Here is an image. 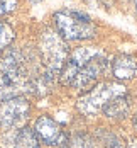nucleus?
<instances>
[{
  "label": "nucleus",
  "instance_id": "10",
  "mask_svg": "<svg viewBox=\"0 0 137 148\" xmlns=\"http://www.w3.org/2000/svg\"><path fill=\"white\" fill-rule=\"evenodd\" d=\"M14 148H41L39 138L34 130L22 128L14 134Z\"/></svg>",
  "mask_w": 137,
  "mask_h": 148
},
{
  "label": "nucleus",
  "instance_id": "4",
  "mask_svg": "<svg viewBox=\"0 0 137 148\" xmlns=\"http://www.w3.org/2000/svg\"><path fill=\"white\" fill-rule=\"evenodd\" d=\"M41 51L49 77L58 75L68 60V46L59 34L46 31L41 38Z\"/></svg>",
  "mask_w": 137,
  "mask_h": 148
},
{
  "label": "nucleus",
  "instance_id": "17",
  "mask_svg": "<svg viewBox=\"0 0 137 148\" xmlns=\"http://www.w3.org/2000/svg\"><path fill=\"white\" fill-rule=\"evenodd\" d=\"M134 148H137V145H136V147H134Z\"/></svg>",
  "mask_w": 137,
  "mask_h": 148
},
{
  "label": "nucleus",
  "instance_id": "5",
  "mask_svg": "<svg viewBox=\"0 0 137 148\" xmlns=\"http://www.w3.org/2000/svg\"><path fill=\"white\" fill-rule=\"evenodd\" d=\"M108 61H107L105 53H98L97 56H93L91 60H88L83 66L78 68V72L73 77V82L70 87L78 90H88L93 89V85L97 84V80L100 78V75L105 73Z\"/></svg>",
  "mask_w": 137,
  "mask_h": 148
},
{
  "label": "nucleus",
  "instance_id": "14",
  "mask_svg": "<svg viewBox=\"0 0 137 148\" xmlns=\"http://www.w3.org/2000/svg\"><path fill=\"white\" fill-rule=\"evenodd\" d=\"M105 143H107V147L108 148H124L122 147V143H120V140H119L115 134H110V140H107Z\"/></svg>",
  "mask_w": 137,
  "mask_h": 148
},
{
  "label": "nucleus",
  "instance_id": "8",
  "mask_svg": "<svg viewBox=\"0 0 137 148\" xmlns=\"http://www.w3.org/2000/svg\"><path fill=\"white\" fill-rule=\"evenodd\" d=\"M112 73L117 80H130L137 75V58L132 55H117L112 60Z\"/></svg>",
  "mask_w": 137,
  "mask_h": 148
},
{
  "label": "nucleus",
  "instance_id": "2",
  "mask_svg": "<svg viewBox=\"0 0 137 148\" xmlns=\"http://www.w3.org/2000/svg\"><path fill=\"white\" fill-rule=\"evenodd\" d=\"M54 24L63 39L66 41H85L91 39L97 32L95 24L88 15L76 10H59L54 14Z\"/></svg>",
  "mask_w": 137,
  "mask_h": 148
},
{
  "label": "nucleus",
  "instance_id": "3",
  "mask_svg": "<svg viewBox=\"0 0 137 148\" xmlns=\"http://www.w3.org/2000/svg\"><path fill=\"white\" fill-rule=\"evenodd\" d=\"M127 90L122 84H113V82H103L95 85L93 90H90L86 95H83L78 101V111L86 114V116H93L98 112H103L108 102L113 101L115 97L125 95Z\"/></svg>",
  "mask_w": 137,
  "mask_h": 148
},
{
  "label": "nucleus",
  "instance_id": "1",
  "mask_svg": "<svg viewBox=\"0 0 137 148\" xmlns=\"http://www.w3.org/2000/svg\"><path fill=\"white\" fill-rule=\"evenodd\" d=\"M24 70V60L17 49L7 51L0 58V101L19 97L24 90H30Z\"/></svg>",
  "mask_w": 137,
  "mask_h": 148
},
{
  "label": "nucleus",
  "instance_id": "13",
  "mask_svg": "<svg viewBox=\"0 0 137 148\" xmlns=\"http://www.w3.org/2000/svg\"><path fill=\"white\" fill-rule=\"evenodd\" d=\"M17 9V0H0V15L10 14Z\"/></svg>",
  "mask_w": 137,
  "mask_h": 148
},
{
  "label": "nucleus",
  "instance_id": "11",
  "mask_svg": "<svg viewBox=\"0 0 137 148\" xmlns=\"http://www.w3.org/2000/svg\"><path fill=\"white\" fill-rule=\"evenodd\" d=\"M70 148H95V143L88 134L85 133H78L73 136L71 143H70Z\"/></svg>",
  "mask_w": 137,
  "mask_h": 148
},
{
  "label": "nucleus",
  "instance_id": "12",
  "mask_svg": "<svg viewBox=\"0 0 137 148\" xmlns=\"http://www.w3.org/2000/svg\"><path fill=\"white\" fill-rule=\"evenodd\" d=\"M12 39H14V31H12V27L9 24H5V22H0V49L7 48V46L12 43Z\"/></svg>",
  "mask_w": 137,
  "mask_h": 148
},
{
  "label": "nucleus",
  "instance_id": "15",
  "mask_svg": "<svg viewBox=\"0 0 137 148\" xmlns=\"http://www.w3.org/2000/svg\"><path fill=\"white\" fill-rule=\"evenodd\" d=\"M132 121H134V126H136V130H137V114L134 116V119H132Z\"/></svg>",
  "mask_w": 137,
  "mask_h": 148
},
{
  "label": "nucleus",
  "instance_id": "16",
  "mask_svg": "<svg viewBox=\"0 0 137 148\" xmlns=\"http://www.w3.org/2000/svg\"><path fill=\"white\" fill-rule=\"evenodd\" d=\"M32 2H43V0H32Z\"/></svg>",
  "mask_w": 137,
  "mask_h": 148
},
{
  "label": "nucleus",
  "instance_id": "7",
  "mask_svg": "<svg viewBox=\"0 0 137 148\" xmlns=\"http://www.w3.org/2000/svg\"><path fill=\"white\" fill-rule=\"evenodd\" d=\"M34 131L37 134V138H39L43 143L49 145V147L58 145L61 141V136H63L59 124H58L53 118H49V116H39V118L36 119Z\"/></svg>",
  "mask_w": 137,
  "mask_h": 148
},
{
  "label": "nucleus",
  "instance_id": "6",
  "mask_svg": "<svg viewBox=\"0 0 137 148\" xmlns=\"http://www.w3.org/2000/svg\"><path fill=\"white\" fill-rule=\"evenodd\" d=\"M30 112V106L24 97H10L0 101V128L12 130L20 126Z\"/></svg>",
  "mask_w": 137,
  "mask_h": 148
},
{
  "label": "nucleus",
  "instance_id": "9",
  "mask_svg": "<svg viewBox=\"0 0 137 148\" xmlns=\"http://www.w3.org/2000/svg\"><path fill=\"white\" fill-rule=\"evenodd\" d=\"M129 111H130V99L125 94V95L115 97L113 101H110L108 106L103 109V114L110 119H124L129 116Z\"/></svg>",
  "mask_w": 137,
  "mask_h": 148
}]
</instances>
